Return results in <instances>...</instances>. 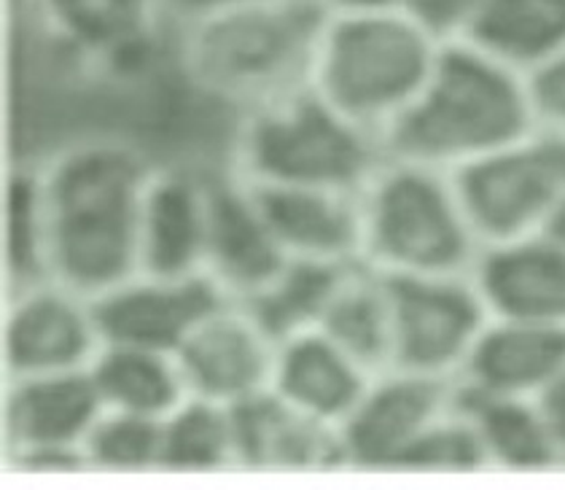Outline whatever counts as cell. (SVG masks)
<instances>
[{
  "mask_svg": "<svg viewBox=\"0 0 565 490\" xmlns=\"http://www.w3.org/2000/svg\"><path fill=\"white\" fill-rule=\"evenodd\" d=\"M151 164L119 140H82L41 168L49 280L95 299L138 273Z\"/></svg>",
  "mask_w": 565,
  "mask_h": 490,
  "instance_id": "1",
  "label": "cell"
},
{
  "mask_svg": "<svg viewBox=\"0 0 565 490\" xmlns=\"http://www.w3.org/2000/svg\"><path fill=\"white\" fill-rule=\"evenodd\" d=\"M533 130L525 73L458 39L441 46L426 87L383 146L393 159L458 173Z\"/></svg>",
  "mask_w": 565,
  "mask_h": 490,
  "instance_id": "2",
  "label": "cell"
},
{
  "mask_svg": "<svg viewBox=\"0 0 565 490\" xmlns=\"http://www.w3.org/2000/svg\"><path fill=\"white\" fill-rule=\"evenodd\" d=\"M327 22L321 0H245L181 28V65L196 89L248 111L310 84Z\"/></svg>",
  "mask_w": 565,
  "mask_h": 490,
  "instance_id": "3",
  "label": "cell"
},
{
  "mask_svg": "<svg viewBox=\"0 0 565 490\" xmlns=\"http://www.w3.org/2000/svg\"><path fill=\"white\" fill-rule=\"evenodd\" d=\"M441 46L402 6L329 14L310 87L383 140L426 87Z\"/></svg>",
  "mask_w": 565,
  "mask_h": 490,
  "instance_id": "4",
  "label": "cell"
},
{
  "mask_svg": "<svg viewBox=\"0 0 565 490\" xmlns=\"http://www.w3.org/2000/svg\"><path fill=\"white\" fill-rule=\"evenodd\" d=\"M388 159L366 132L305 84L245 111L235 173L262 187H329L361 192Z\"/></svg>",
  "mask_w": 565,
  "mask_h": 490,
  "instance_id": "5",
  "label": "cell"
},
{
  "mask_svg": "<svg viewBox=\"0 0 565 490\" xmlns=\"http://www.w3.org/2000/svg\"><path fill=\"white\" fill-rule=\"evenodd\" d=\"M366 265L383 275H471L482 241L456 175L388 157L361 189Z\"/></svg>",
  "mask_w": 565,
  "mask_h": 490,
  "instance_id": "6",
  "label": "cell"
},
{
  "mask_svg": "<svg viewBox=\"0 0 565 490\" xmlns=\"http://www.w3.org/2000/svg\"><path fill=\"white\" fill-rule=\"evenodd\" d=\"M452 175L482 245L550 232L565 202V135L536 127Z\"/></svg>",
  "mask_w": 565,
  "mask_h": 490,
  "instance_id": "7",
  "label": "cell"
},
{
  "mask_svg": "<svg viewBox=\"0 0 565 490\" xmlns=\"http://www.w3.org/2000/svg\"><path fill=\"white\" fill-rule=\"evenodd\" d=\"M391 294V370L458 383L490 310L471 275H385Z\"/></svg>",
  "mask_w": 565,
  "mask_h": 490,
  "instance_id": "8",
  "label": "cell"
},
{
  "mask_svg": "<svg viewBox=\"0 0 565 490\" xmlns=\"http://www.w3.org/2000/svg\"><path fill=\"white\" fill-rule=\"evenodd\" d=\"M103 409L89 370L11 380L6 407L11 461L30 471L87 469L84 443Z\"/></svg>",
  "mask_w": 565,
  "mask_h": 490,
  "instance_id": "9",
  "label": "cell"
},
{
  "mask_svg": "<svg viewBox=\"0 0 565 490\" xmlns=\"http://www.w3.org/2000/svg\"><path fill=\"white\" fill-rule=\"evenodd\" d=\"M456 402V383L385 370L372 380L340 432L342 461L353 469L402 471L423 434Z\"/></svg>",
  "mask_w": 565,
  "mask_h": 490,
  "instance_id": "10",
  "label": "cell"
},
{
  "mask_svg": "<svg viewBox=\"0 0 565 490\" xmlns=\"http://www.w3.org/2000/svg\"><path fill=\"white\" fill-rule=\"evenodd\" d=\"M103 345L89 297L57 280L14 289L6 316V364L11 380L89 370Z\"/></svg>",
  "mask_w": 565,
  "mask_h": 490,
  "instance_id": "11",
  "label": "cell"
},
{
  "mask_svg": "<svg viewBox=\"0 0 565 490\" xmlns=\"http://www.w3.org/2000/svg\"><path fill=\"white\" fill-rule=\"evenodd\" d=\"M232 299L200 275L135 273L92 299L103 342L178 353L194 329Z\"/></svg>",
  "mask_w": 565,
  "mask_h": 490,
  "instance_id": "12",
  "label": "cell"
},
{
  "mask_svg": "<svg viewBox=\"0 0 565 490\" xmlns=\"http://www.w3.org/2000/svg\"><path fill=\"white\" fill-rule=\"evenodd\" d=\"M49 39L84 67L125 76L157 46L159 0H33Z\"/></svg>",
  "mask_w": 565,
  "mask_h": 490,
  "instance_id": "13",
  "label": "cell"
},
{
  "mask_svg": "<svg viewBox=\"0 0 565 490\" xmlns=\"http://www.w3.org/2000/svg\"><path fill=\"white\" fill-rule=\"evenodd\" d=\"M288 254L264 216L254 187L239 175L207 179L205 275L232 302L259 294Z\"/></svg>",
  "mask_w": 565,
  "mask_h": 490,
  "instance_id": "14",
  "label": "cell"
},
{
  "mask_svg": "<svg viewBox=\"0 0 565 490\" xmlns=\"http://www.w3.org/2000/svg\"><path fill=\"white\" fill-rule=\"evenodd\" d=\"M175 356L189 394L235 407L269 391L278 345L243 305L230 302L202 321Z\"/></svg>",
  "mask_w": 565,
  "mask_h": 490,
  "instance_id": "15",
  "label": "cell"
},
{
  "mask_svg": "<svg viewBox=\"0 0 565 490\" xmlns=\"http://www.w3.org/2000/svg\"><path fill=\"white\" fill-rule=\"evenodd\" d=\"M471 278L490 316L565 329V241L552 232L482 245Z\"/></svg>",
  "mask_w": 565,
  "mask_h": 490,
  "instance_id": "16",
  "label": "cell"
},
{
  "mask_svg": "<svg viewBox=\"0 0 565 490\" xmlns=\"http://www.w3.org/2000/svg\"><path fill=\"white\" fill-rule=\"evenodd\" d=\"M250 187L288 259L334 265L364 262L361 192L329 187Z\"/></svg>",
  "mask_w": 565,
  "mask_h": 490,
  "instance_id": "17",
  "label": "cell"
},
{
  "mask_svg": "<svg viewBox=\"0 0 565 490\" xmlns=\"http://www.w3.org/2000/svg\"><path fill=\"white\" fill-rule=\"evenodd\" d=\"M207 179L178 168L151 170L140 211L138 273H205Z\"/></svg>",
  "mask_w": 565,
  "mask_h": 490,
  "instance_id": "18",
  "label": "cell"
},
{
  "mask_svg": "<svg viewBox=\"0 0 565 490\" xmlns=\"http://www.w3.org/2000/svg\"><path fill=\"white\" fill-rule=\"evenodd\" d=\"M565 372V329L490 316L458 385L479 394L539 400Z\"/></svg>",
  "mask_w": 565,
  "mask_h": 490,
  "instance_id": "19",
  "label": "cell"
},
{
  "mask_svg": "<svg viewBox=\"0 0 565 490\" xmlns=\"http://www.w3.org/2000/svg\"><path fill=\"white\" fill-rule=\"evenodd\" d=\"M377 377L321 329L278 345L273 385L288 407L340 428Z\"/></svg>",
  "mask_w": 565,
  "mask_h": 490,
  "instance_id": "20",
  "label": "cell"
},
{
  "mask_svg": "<svg viewBox=\"0 0 565 490\" xmlns=\"http://www.w3.org/2000/svg\"><path fill=\"white\" fill-rule=\"evenodd\" d=\"M237 467L329 469L345 467L340 432L288 407L273 388L232 407Z\"/></svg>",
  "mask_w": 565,
  "mask_h": 490,
  "instance_id": "21",
  "label": "cell"
},
{
  "mask_svg": "<svg viewBox=\"0 0 565 490\" xmlns=\"http://www.w3.org/2000/svg\"><path fill=\"white\" fill-rule=\"evenodd\" d=\"M456 407L477 428L488 467L542 471L563 464L539 400L479 394L456 383Z\"/></svg>",
  "mask_w": 565,
  "mask_h": 490,
  "instance_id": "22",
  "label": "cell"
},
{
  "mask_svg": "<svg viewBox=\"0 0 565 490\" xmlns=\"http://www.w3.org/2000/svg\"><path fill=\"white\" fill-rule=\"evenodd\" d=\"M89 375L103 407L153 420H164L192 396L175 353L153 348L106 342L92 361Z\"/></svg>",
  "mask_w": 565,
  "mask_h": 490,
  "instance_id": "23",
  "label": "cell"
},
{
  "mask_svg": "<svg viewBox=\"0 0 565 490\" xmlns=\"http://www.w3.org/2000/svg\"><path fill=\"white\" fill-rule=\"evenodd\" d=\"M359 265V262H355ZM353 265L288 259L259 294L245 299V310L275 340V345L321 329L323 318Z\"/></svg>",
  "mask_w": 565,
  "mask_h": 490,
  "instance_id": "24",
  "label": "cell"
},
{
  "mask_svg": "<svg viewBox=\"0 0 565 490\" xmlns=\"http://www.w3.org/2000/svg\"><path fill=\"white\" fill-rule=\"evenodd\" d=\"M463 39L527 73L565 49V0H488Z\"/></svg>",
  "mask_w": 565,
  "mask_h": 490,
  "instance_id": "25",
  "label": "cell"
},
{
  "mask_svg": "<svg viewBox=\"0 0 565 490\" xmlns=\"http://www.w3.org/2000/svg\"><path fill=\"white\" fill-rule=\"evenodd\" d=\"M321 332L374 375L391 370L393 316L388 278L366 262L350 267L323 318Z\"/></svg>",
  "mask_w": 565,
  "mask_h": 490,
  "instance_id": "26",
  "label": "cell"
},
{
  "mask_svg": "<svg viewBox=\"0 0 565 490\" xmlns=\"http://www.w3.org/2000/svg\"><path fill=\"white\" fill-rule=\"evenodd\" d=\"M237 467L235 420L226 404L189 396L162 420V471H218Z\"/></svg>",
  "mask_w": 565,
  "mask_h": 490,
  "instance_id": "27",
  "label": "cell"
},
{
  "mask_svg": "<svg viewBox=\"0 0 565 490\" xmlns=\"http://www.w3.org/2000/svg\"><path fill=\"white\" fill-rule=\"evenodd\" d=\"M6 262H9V278L14 289L49 280L41 168L17 170L11 175L9 222H6Z\"/></svg>",
  "mask_w": 565,
  "mask_h": 490,
  "instance_id": "28",
  "label": "cell"
},
{
  "mask_svg": "<svg viewBox=\"0 0 565 490\" xmlns=\"http://www.w3.org/2000/svg\"><path fill=\"white\" fill-rule=\"evenodd\" d=\"M87 469L153 471L162 464V420L103 409L84 443Z\"/></svg>",
  "mask_w": 565,
  "mask_h": 490,
  "instance_id": "29",
  "label": "cell"
},
{
  "mask_svg": "<svg viewBox=\"0 0 565 490\" xmlns=\"http://www.w3.org/2000/svg\"><path fill=\"white\" fill-rule=\"evenodd\" d=\"M490 469L484 447L479 443L477 428L452 402L450 413L441 415L436 424L423 434V439L404 458L402 471H420V475H460V471Z\"/></svg>",
  "mask_w": 565,
  "mask_h": 490,
  "instance_id": "30",
  "label": "cell"
},
{
  "mask_svg": "<svg viewBox=\"0 0 565 490\" xmlns=\"http://www.w3.org/2000/svg\"><path fill=\"white\" fill-rule=\"evenodd\" d=\"M536 127L565 135V49L525 73Z\"/></svg>",
  "mask_w": 565,
  "mask_h": 490,
  "instance_id": "31",
  "label": "cell"
},
{
  "mask_svg": "<svg viewBox=\"0 0 565 490\" xmlns=\"http://www.w3.org/2000/svg\"><path fill=\"white\" fill-rule=\"evenodd\" d=\"M398 6L447 44L469 33L488 0H398Z\"/></svg>",
  "mask_w": 565,
  "mask_h": 490,
  "instance_id": "32",
  "label": "cell"
},
{
  "mask_svg": "<svg viewBox=\"0 0 565 490\" xmlns=\"http://www.w3.org/2000/svg\"><path fill=\"white\" fill-rule=\"evenodd\" d=\"M237 3H245V0H159L162 14L168 17V20H175L181 28H186V24L202 20V17H211L216 14V11H224Z\"/></svg>",
  "mask_w": 565,
  "mask_h": 490,
  "instance_id": "33",
  "label": "cell"
},
{
  "mask_svg": "<svg viewBox=\"0 0 565 490\" xmlns=\"http://www.w3.org/2000/svg\"><path fill=\"white\" fill-rule=\"evenodd\" d=\"M539 404H542V413L565 464V372L539 396Z\"/></svg>",
  "mask_w": 565,
  "mask_h": 490,
  "instance_id": "34",
  "label": "cell"
},
{
  "mask_svg": "<svg viewBox=\"0 0 565 490\" xmlns=\"http://www.w3.org/2000/svg\"><path fill=\"white\" fill-rule=\"evenodd\" d=\"M329 14H350V11H374L398 6V0H321Z\"/></svg>",
  "mask_w": 565,
  "mask_h": 490,
  "instance_id": "35",
  "label": "cell"
},
{
  "mask_svg": "<svg viewBox=\"0 0 565 490\" xmlns=\"http://www.w3.org/2000/svg\"><path fill=\"white\" fill-rule=\"evenodd\" d=\"M550 232H552V235L561 237V241H565V202H563L561 213H557V216H555V222H552Z\"/></svg>",
  "mask_w": 565,
  "mask_h": 490,
  "instance_id": "36",
  "label": "cell"
}]
</instances>
